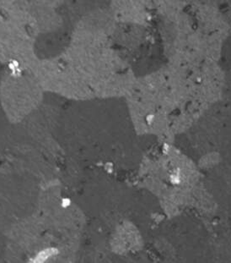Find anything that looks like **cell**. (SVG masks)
I'll return each mask as SVG.
<instances>
[{
	"label": "cell",
	"instance_id": "5",
	"mask_svg": "<svg viewBox=\"0 0 231 263\" xmlns=\"http://www.w3.org/2000/svg\"><path fill=\"white\" fill-rule=\"evenodd\" d=\"M215 4H216V3H215Z\"/></svg>",
	"mask_w": 231,
	"mask_h": 263
},
{
	"label": "cell",
	"instance_id": "1",
	"mask_svg": "<svg viewBox=\"0 0 231 263\" xmlns=\"http://www.w3.org/2000/svg\"><path fill=\"white\" fill-rule=\"evenodd\" d=\"M118 10L122 21L129 24L150 26L155 5L152 0H119Z\"/></svg>",
	"mask_w": 231,
	"mask_h": 263
},
{
	"label": "cell",
	"instance_id": "3",
	"mask_svg": "<svg viewBox=\"0 0 231 263\" xmlns=\"http://www.w3.org/2000/svg\"><path fill=\"white\" fill-rule=\"evenodd\" d=\"M178 2L184 4V5H189V4H213L215 5L216 0H177Z\"/></svg>",
	"mask_w": 231,
	"mask_h": 263
},
{
	"label": "cell",
	"instance_id": "4",
	"mask_svg": "<svg viewBox=\"0 0 231 263\" xmlns=\"http://www.w3.org/2000/svg\"><path fill=\"white\" fill-rule=\"evenodd\" d=\"M172 0H152V2L154 3L155 8L160 10V8H162L163 6L171 2Z\"/></svg>",
	"mask_w": 231,
	"mask_h": 263
},
{
	"label": "cell",
	"instance_id": "2",
	"mask_svg": "<svg viewBox=\"0 0 231 263\" xmlns=\"http://www.w3.org/2000/svg\"><path fill=\"white\" fill-rule=\"evenodd\" d=\"M220 12L229 25L231 30V0H216V4Z\"/></svg>",
	"mask_w": 231,
	"mask_h": 263
}]
</instances>
